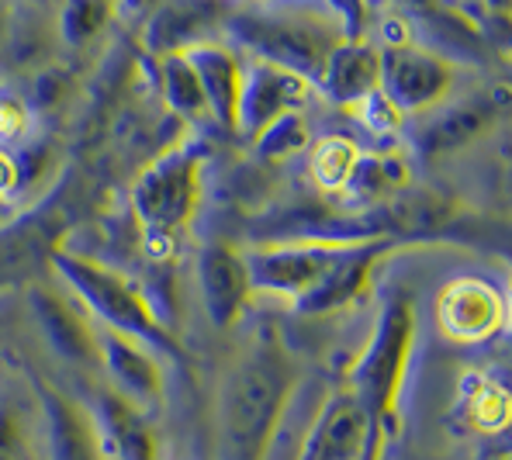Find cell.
I'll return each mask as SVG.
<instances>
[{
  "mask_svg": "<svg viewBox=\"0 0 512 460\" xmlns=\"http://www.w3.org/2000/svg\"><path fill=\"white\" fill-rule=\"evenodd\" d=\"M457 409H461V416L471 429L495 433V429H506L509 422V391L485 374H468V381L461 384Z\"/></svg>",
  "mask_w": 512,
  "mask_h": 460,
  "instance_id": "22",
  "label": "cell"
},
{
  "mask_svg": "<svg viewBox=\"0 0 512 460\" xmlns=\"http://www.w3.org/2000/svg\"><path fill=\"white\" fill-rule=\"evenodd\" d=\"M49 270L77 298V305L87 308L90 319L101 322V329L135 339V343L149 346V350L167 360H184L180 339L167 329L160 312L149 305V298L142 294L139 284L128 281L125 274H118L115 267L90 260L84 253H73L66 246H56Z\"/></svg>",
  "mask_w": 512,
  "mask_h": 460,
  "instance_id": "4",
  "label": "cell"
},
{
  "mask_svg": "<svg viewBox=\"0 0 512 460\" xmlns=\"http://www.w3.org/2000/svg\"><path fill=\"white\" fill-rule=\"evenodd\" d=\"M350 246L353 243H267L263 250L243 256L253 291L281 294V298H291V305H298L340 267Z\"/></svg>",
  "mask_w": 512,
  "mask_h": 460,
  "instance_id": "6",
  "label": "cell"
},
{
  "mask_svg": "<svg viewBox=\"0 0 512 460\" xmlns=\"http://www.w3.org/2000/svg\"><path fill=\"white\" fill-rule=\"evenodd\" d=\"M308 97H312V84L305 77L253 59L250 66H243V77H239L236 125H232V132L246 142H256L277 118L295 115V111L305 108Z\"/></svg>",
  "mask_w": 512,
  "mask_h": 460,
  "instance_id": "9",
  "label": "cell"
},
{
  "mask_svg": "<svg viewBox=\"0 0 512 460\" xmlns=\"http://www.w3.org/2000/svg\"><path fill=\"white\" fill-rule=\"evenodd\" d=\"M360 160V149L343 135H326L312 153V177L322 191L340 194Z\"/></svg>",
  "mask_w": 512,
  "mask_h": 460,
  "instance_id": "25",
  "label": "cell"
},
{
  "mask_svg": "<svg viewBox=\"0 0 512 460\" xmlns=\"http://www.w3.org/2000/svg\"><path fill=\"white\" fill-rule=\"evenodd\" d=\"M416 350V301L409 294H388L364 350L343 374L340 388L353 398L367 426V460H384L398 433V402Z\"/></svg>",
  "mask_w": 512,
  "mask_h": 460,
  "instance_id": "2",
  "label": "cell"
},
{
  "mask_svg": "<svg viewBox=\"0 0 512 460\" xmlns=\"http://www.w3.org/2000/svg\"><path fill=\"white\" fill-rule=\"evenodd\" d=\"M21 39V28H18V7L0 0V66L7 59H14V42Z\"/></svg>",
  "mask_w": 512,
  "mask_h": 460,
  "instance_id": "29",
  "label": "cell"
},
{
  "mask_svg": "<svg viewBox=\"0 0 512 460\" xmlns=\"http://www.w3.org/2000/svg\"><path fill=\"white\" fill-rule=\"evenodd\" d=\"M160 84H163V101L180 122H205L208 104L205 94H201V84L194 77L191 63L184 59V52H170V56H160Z\"/></svg>",
  "mask_w": 512,
  "mask_h": 460,
  "instance_id": "23",
  "label": "cell"
},
{
  "mask_svg": "<svg viewBox=\"0 0 512 460\" xmlns=\"http://www.w3.org/2000/svg\"><path fill=\"white\" fill-rule=\"evenodd\" d=\"M97 339H101V371L108 374V388L139 405L149 416L160 412L163 398H167L160 353L128 336L108 333V329H97Z\"/></svg>",
  "mask_w": 512,
  "mask_h": 460,
  "instance_id": "14",
  "label": "cell"
},
{
  "mask_svg": "<svg viewBox=\"0 0 512 460\" xmlns=\"http://www.w3.org/2000/svg\"><path fill=\"white\" fill-rule=\"evenodd\" d=\"M111 14H115V0H63L59 4V39L73 49H84L108 28Z\"/></svg>",
  "mask_w": 512,
  "mask_h": 460,
  "instance_id": "24",
  "label": "cell"
},
{
  "mask_svg": "<svg viewBox=\"0 0 512 460\" xmlns=\"http://www.w3.org/2000/svg\"><path fill=\"white\" fill-rule=\"evenodd\" d=\"M454 87V66L443 56L409 42H388L378 49V90L398 115L433 111Z\"/></svg>",
  "mask_w": 512,
  "mask_h": 460,
  "instance_id": "7",
  "label": "cell"
},
{
  "mask_svg": "<svg viewBox=\"0 0 512 460\" xmlns=\"http://www.w3.org/2000/svg\"><path fill=\"white\" fill-rule=\"evenodd\" d=\"M32 388L42 412L45 460H108L94 416L84 402L66 395L59 384L45 381V377H32Z\"/></svg>",
  "mask_w": 512,
  "mask_h": 460,
  "instance_id": "13",
  "label": "cell"
},
{
  "mask_svg": "<svg viewBox=\"0 0 512 460\" xmlns=\"http://www.w3.org/2000/svg\"><path fill=\"white\" fill-rule=\"evenodd\" d=\"M298 364L277 336H260L225 371L215 398V460H270L298 398Z\"/></svg>",
  "mask_w": 512,
  "mask_h": 460,
  "instance_id": "1",
  "label": "cell"
},
{
  "mask_svg": "<svg viewBox=\"0 0 512 460\" xmlns=\"http://www.w3.org/2000/svg\"><path fill=\"white\" fill-rule=\"evenodd\" d=\"M21 187V170H18V160L11 153L0 149V205H4L11 194H18Z\"/></svg>",
  "mask_w": 512,
  "mask_h": 460,
  "instance_id": "30",
  "label": "cell"
},
{
  "mask_svg": "<svg viewBox=\"0 0 512 460\" xmlns=\"http://www.w3.org/2000/svg\"><path fill=\"white\" fill-rule=\"evenodd\" d=\"M208 156L212 153L201 139H180L135 173L128 205L139 225L142 246L156 260L177 250L184 229L198 215Z\"/></svg>",
  "mask_w": 512,
  "mask_h": 460,
  "instance_id": "3",
  "label": "cell"
},
{
  "mask_svg": "<svg viewBox=\"0 0 512 460\" xmlns=\"http://www.w3.org/2000/svg\"><path fill=\"white\" fill-rule=\"evenodd\" d=\"M66 205L59 194L0 229V294L39 284L56 246H63Z\"/></svg>",
  "mask_w": 512,
  "mask_h": 460,
  "instance_id": "8",
  "label": "cell"
},
{
  "mask_svg": "<svg viewBox=\"0 0 512 460\" xmlns=\"http://www.w3.org/2000/svg\"><path fill=\"white\" fill-rule=\"evenodd\" d=\"M32 315L39 322L45 343L52 346L63 364L80 367V371H101V339L97 326L87 312H80L77 298L70 291H59L52 284H32Z\"/></svg>",
  "mask_w": 512,
  "mask_h": 460,
  "instance_id": "10",
  "label": "cell"
},
{
  "mask_svg": "<svg viewBox=\"0 0 512 460\" xmlns=\"http://www.w3.org/2000/svg\"><path fill=\"white\" fill-rule=\"evenodd\" d=\"M398 246V239H364V243H353L350 253L340 260V267L326 277L308 298H301L295 305L298 315H329L340 312V308L353 305L360 294L371 284V270L378 267L384 253Z\"/></svg>",
  "mask_w": 512,
  "mask_h": 460,
  "instance_id": "18",
  "label": "cell"
},
{
  "mask_svg": "<svg viewBox=\"0 0 512 460\" xmlns=\"http://www.w3.org/2000/svg\"><path fill=\"white\" fill-rule=\"evenodd\" d=\"M25 125H28V111H25V104H21V97L0 90V142L18 139V135L25 132Z\"/></svg>",
  "mask_w": 512,
  "mask_h": 460,
  "instance_id": "28",
  "label": "cell"
},
{
  "mask_svg": "<svg viewBox=\"0 0 512 460\" xmlns=\"http://www.w3.org/2000/svg\"><path fill=\"white\" fill-rule=\"evenodd\" d=\"M198 288L205 312L215 329H229L239 322L253 298L246 256L229 243H208L198 256Z\"/></svg>",
  "mask_w": 512,
  "mask_h": 460,
  "instance_id": "16",
  "label": "cell"
},
{
  "mask_svg": "<svg viewBox=\"0 0 512 460\" xmlns=\"http://www.w3.org/2000/svg\"><path fill=\"white\" fill-rule=\"evenodd\" d=\"M506 294L485 277H457L436 298V326L454 343H485L506 329Z\"/></svg>",
  "mask_w": 512,
  "mask_h": 460,
  "instance_id": "12",
  "label": "cell"
},
{
  "mask_svg": "<svg viewBox=\"0 0 512 460\" xmlns=\"http://www.w3.org/2000/svg\"><path fill=\"white\" fill-rule=\"evenodd\" d=\"M215 4L212 0H173L163 7L153 21H149L146 45L160 56L170 52H184L191 45H198V35L212 25Z\"/></svg>",
  "mask_w": 512,
  "mask_h": 460,
  "instance_id": "21",
  "label": "cell"
},
{
  "mask_svg": "<svg viewBox=\"0 0 512 460\" xmlns=\"http://www.w3.org/2000/svg\"><path fill=\"white\" fill-rule=\"evenodd\" d=\"M319 90L336 104L357 108L367 94L378 90V49L360 42H340L326 59Z\"/></svg>",
  "mask_w": 512,
  "mask_h": 460,
  "instance_id": "20",
  "label": "cell"
},
{
  "mask_svg": "<svg viewBox=\"0 0 512 460\" xmlns=\"http://www.w3.org/2000/svg\"><path fill=\"white\" fill-rule=\"evenodd\" d=\"M506 104H509V90L499 84V87L474 90V94L447 104V108H436L426 122L416 125V132H412V149H416L419 156L454 153V149L468 146L485 128H492L499 122Z\"/></svg>",
  "mask_w": 512,
  "mask_h": 460,
  "instance_id": "11",
  "label": "cell"
},
{
  "mask_svg": "<svg viewBox=\"0 0 512 460\" xmlns=\"http://www.w3.org/2000/svg\"><path fill=\"white\" fill-rule=\"evenodd\" d=\"M0 460H39L32 426L18 402L7 395H0Z\"/></svg>",
  "mask_w": 512,
  "mask_h": 460,
  "instance_id": "26",
  "label": "cell"
},
{
  "mask_svg": "<svg viewBox=\"0 0 512 460\" xmlns=\"http://www.w3.org/2000/svg\"><path fill=\"white\" fill-rule=\"evenodd\" d=\"M253 146L263 160H284V156L301 153V149L308 146V125H305V118H301V111L277 118V122L270 125L267 132L253 142Z\"/></svg>",
  "mask_w": 512,
  "mask_h": 460,
  "instance_id": "27",
  "label": "cell"
},
{
  "mask_svg": "<svg viewBox=\"0 0 512 460\" xmlns=\"http://www.w3.org/2000/svg\"><path fill=\"white\" fill-rule=\"evenodd\" d=\"M225 25L232 39L260 63L298 73L312 87H319L329 52L340 45V35L326 18L305 11H239Z\"/></svg>",
  "mask_w": 512,
  "mask_h": 460,
  "instance_id": "5",
  "label": "cell"
},
{
  "mask_svg": "<svg viewBox=\"0 0 512 460\" xmlns=\"http://www.w3.org/2000/svg\"><path fill=\"white\" fill-rule=\"evenodd\" d=\"M90 416H94L97 436L108 460H163L160 433L153 426V416L132 405L108 384L90 395Z\"/></svg>",
  "mask_w": 512,
  "mask_h": 460,
  "instance_id": "15",
  "label": "cell"
},
{
  "mask_svg": "<svg viewBox=\"0 0 512 460\" xmlns=\"http://www.w3.org/2000/svg\"><path fill=\"white\" fill-rule=\"evenodd\" d=\"M184 59L191 63L194 77H198L212 122L232 132V125H236L239 77H243V63L236 59V52H229L225 45L215 42H198L191 49H184Z\"/></svg>",
  "mask_w": 512,
  "mask_h": 460,
  "instance_id": "19",
  "label": "cell"
},
{
  "mask_svg": "<svg viewBox=\"0 0 512 460\" xmlns=\"http://www.w3.org/2000/svg\"><path fill=\"white\" fill-rule=\"evenodd\" d=\"M295 460H367V426L343 388L322 398Z\"/></svg>",
  "mask_w": 512,
  "mask_h": 460,
  "instance_id": "17",
  "label": "cell"
}]
</instances>
